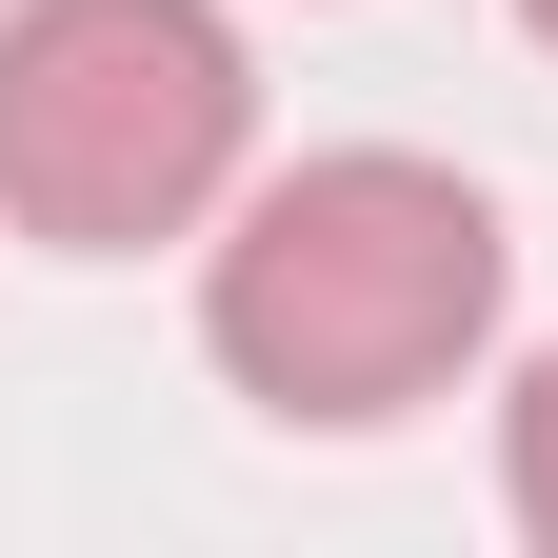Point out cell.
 Masks as SVG:
<instances>
[{"instance_id": "cell-3", "label": "cell", "mask_w": 558, "mask_h": 558, "mask_svg": "<svg viewBox=\"0 0 558 558\" xmlns=\"http://www.w3.org/2000/svg\"><path fill=\"white\" fill-rule=\"evenodd\" d=\"M499 499H519V538L558 558V360H519V399H499Z\"/></svg>"}, {"instance_id": "cell-4", "label": "cell", "mask_w": 558, "mask_h": 558, "mask_svg": "<svg viewBox=\"0 0 558 558\" xmlns=\"http://www.w3.org/2000/svg\"><path fill=\"white\" fill-rule=\"evenodd\" d=\"M519 21H538V60H558V0H519Z\"/></svg>"}, {"instance_id": "cell-2", "label": "cell", "mask_w": 558, "mask_h": 558, "mask_svg": "<svg viewBox=\"0 0 558 558\" xmlns=\"http://www.w3.org/2000/svg\"><path fill=\"white\" fill-rule=\"evenodd\" d=\"M240 21L220 0H0V220L40 259H140L240 199Z\"/></svg>"}, {"instance_id": "cell-1", "label": "cell", "mask_w": 558, "mask_h": 558, "mask_svg": "<svg viewBox=\"0 0 558 558\" xmlns=\"http://www.w3.org/2000/svg\"><path fill=\"white\" fill-rule=\"evenodd\" d=\"M499 199L459 160H399V140H339V160H279L220 199V240H199V339H220V379L259 418H319V439H360V418H418L478 339H499Z\"/></svg>"}]
</instances>
